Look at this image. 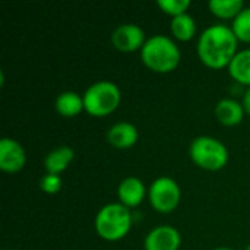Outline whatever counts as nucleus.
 <instances>
[{"label": "nucleus", "mask_w": 250, "mask_h": 250, "mask_svg": "<svg viewBox=\"0 0 250 250\" xmlns=\"http://www.w3.org/2000/svg\"><path fill=\"white\" fill-rule=\"evenodd\" d=\"M242 105H243V108H245V113L250 116V88L246 91V92H245V95H243Z\"/></svg>", "instance_id": "nucleus-21"}, {"label": "nucleus", "mask_w": 250, "mask_h": 250, "mask_svg": "<svg viewBox=\"0 0 250 250\" xmlns=\"http://www.w3.org/2000/svg\"><path fill=\"white\" fill-rule=\"evenodd\" d=\"M145 32L136 23H122L111 32L113 45L123 53H132L141 50L145 44Z\"/></svg>", "instance_id": "nucleus-7"}, {"label": "nucleus", "mask_w": 250, "mask_h": 250, "mask_svg": "<svg viewBox=\"0 0 250 250\" xmlns=\"http://www.w3.org/2000/svg\"><path fill=\"white\" fill-rule=\"evenodd\" d=\"M40 189L44 193H48V195H54V193L60 192V189H62V179H60V176L45 173L41 177V180H40Z\"/></svg>", "instance_id": "nucleus-20"}, {"label": "nucleus", "mask_w": 250, "mask_h": 250, "mask_svg": "<svg viewBox=\"0 0 250 250\" xmlns=\"http://www.w3.org/2000/svg\"><path fill=\"white\" fill-rule=\"evenodd\" d=\"M157 4L163 12H166L171 18L188 13V9L190 7L189 0H158Z\"/></svg>", "instance_id": "nucleus-19"}, {"label": "nucleus", "mask_w": 250, "mask_h": 250, "mask_svg": "<svg viewBox=\"0 0 250 250\" xmlns=\"http://www.w3.org/2000/svg\"><path fill=\"white\" fill-rule=\"evenodd\" d=\"M73 158H75V152H73V149L70 146L54 148L53 151H50L45 155L44 168L50 174L60 176V173H63L69 167V164L73 161Z\"/></svg>", "instance_id": "nucleus-13"}, {"label": "nucleus", "mask_w": 250, "mask_h": 250, "mask_svg": "<svg viewBox=\"0 0 250 250\" xmlns=\"http://www.w3.org/2000/svg\"><path fill=\"white\" fill-rule=\"evenodd\" d=\"M26 164V152L23 146L10 138L0 141V168L6 173H18Z\"/></svg>", "instance_id": "nucleus-9"}, {"label": "nucleus", "mask_w": 250, "mask_h": 250, "mask_svg": "<svg viewBox=\"0 0 250 250\" xmlns=\"http://www.w3.org/2000/svg\"><path fill=\"white\" fill-rule=\"evenodd\" d=\"M231 29L237 40L250 42V7H245L231 23Z\"/></svg>", "instance_id": "nucleus-18"}, {"label": "nucleus", "mask_w": 250, "mask_h": 250, "mask_svg": "<svg viewBox=\"0 0 250 250\" xmlns=\"http://www.w3.org/2000/svg\"><path fill=\"white\" fill-rule=\"evenodd\" d=\"M95 231L107 242H117L126 237L132 229V212L120 202L104 205L95 215Z\"/></svg>", "instance_id": "nucleus-3"}, {"label": "nucleus", "mask_w": 250, "mask_h": 250, "mask_svg": "<svg viewBox=\"0 0 250 250\" xmlns=\"http://www.w3.org/2000/svg\"><path fill=\"white\" fill-rule=\"evenodd\" d=\"M190 160L201 168L217 171L227 166L229 149L227 146L212 136H198L189 146Z\"/></svg>", "instance_id": "nucleus-5"}, {"label": "nucleus", "mask_w": 250, "mask_h": 250, "mask_svg": "<svg viewBox=\"0 0 250 250\" xmlns=\"http://www.w3.org/2000/svg\"><path fill=\"white\" fill-rule=\"evenodd\" d=\"M85 111L94 117H104L111 114L120 104V88L111 81H98L86 88L83 92Z\"/></svg>", "instance_id": "nucleus-4"}, {"label": "nucleus", "mask_w": 250, "mask_h": 250, "mask_svg": "<svg viewBox=\"0 0 250 250\" xmlns=\"http://www.w3.org/2000/svg\"><path fill=\"white\" fill-rule=\"evenodd\" d=\"M171 34L180 41H189L196 35V22L189 13H183L171 18L170 22Z\"/></svg>", "instance_id": "nucleus-16"}, {"label": "nucleus", "mask_w": 250, "mask_h": 250, "mask_svg": "<svg viewBox=\"0 0 250 250\" xmlns=\"http://www.w3.org/2000/svg\"><path fill=\"white\" fill-rule=\"evenodd\" d=\"M245 250H250V245H248V246H246V249Z\"/></svg>", "instance_id": "nucleus-23"}, {"label": "nucleus", "mask_w": 250, "mask_h": 250, "mask_svg": "<svg viewBox=\"0 0 250 250\" xmlns=\"http://www.w3.org/2000/svg\"><path fill=\"white\" fill-rule=\"evenodd\" d=\"M208 7L218 18L234 19L245 9V4L242 0H211L208 3Z\"/></svg>", "instance_id": "nucleus-17"}, {"label": "nucleus", "mask_w": 250, "mask_h": 250, "mask_svg": "<svg viewBox=\"0 0 250 250\" xmlns=\"http://www.w3.org/2000/svg\"><path fill=\"white\" fill-rule=\"evenodd\" d=\"M139 139V132L135 125L129 122H119L114 123L107 130V141L110 145L119 149H126L133 146Z\"/></svg>", "instance_id": "nucleus-11"}, {"label": "nucleus", "mask_w": 250, "mask_h": 250, "mask_svg": "<svg viewBox=\"0 0 250 250\" xmlns=\"http://www.w3.org/2000/svg\"><path fill=\"white\" fill-rule=\"evenodd\" d=\"M215 116L224 126H236L245 117V108L242 103L233 98H223L215 105Z\"/></svg>", "instance_id": "nucleus-12"}, {"label": "nucleus", "mask_w": 250, "mask_h": 250, "mask_svg": "<svg viewBox=\"0 0 250 250\" xmlns=\"http://www.w3.org/2000/svg\"><path fill=\"white\" fill-rule=\"evenodd\" d=\"M212 250H233V249H230V248H215V249H212Z\"/></svg>", "instance_id": "nucleus-22"}, {"label": "nucleus", "mask_w": 250, "mask_h": 250, "mask_svg": "<svg viewBox=\"0 0 250 250\" xmlns=\"http://www.w3.org/2000/svg\"><path fill=\"white\" fill-rule=\"evenodd\" d=\"M145 195L146 189L144 182L135 176L125 177L117 188V196L120 199V204L127 208H133L142 204Z\"/></svg>", "instance_id": "nucleus-10"}, {"label": "nucleus", "mask_w": 250, "mask_h": 250, "mask_svg": "<svg viewBox=\"0 0 250 250\" xmlns=\"http://www.w3.org/2000/svg\"><path fill=\"white\" fill-rule=\"evenodd\" d=\"M54 107L56 111L63 117H75L82 110H85L83 97H81L75 91H64L56 98Z\"/></svg>", "instance_id": "nucleus-14"}, {"label": "nucleus", "mask_w": 250, "mask_h": 250, "mask_svg": "<svg viewBox=\"0 0 250 250\" xmlns=\"http://www.w3.org/2000/svg\"><path fill=\"white\" fill-rule=\"evenodd\" d=\"M239 40L231 26L215 23L205 28L198 40L196 51L201 62L211 69L229 67L237 54Z\"/></svg>", "instance_id": "nucleus-1"}, {"label": "nucleus", "mask_w": 250, "mask_h": 250, "mask_svg": "<svg viewBox=\"0 0 250 250\" xmlns=\"http://www.w3.org/2000/svg\"><path fill=\"white\" fill-rule=\"evenodd\" d=\"M141 59L152 72L170 73L179 66L182 53L179 45L170 37L157 34L145 41L141 48Z\"/></svg>", "instance_id": "nucleus-2"}, {"label": "nucleus", "mask_w": 250, "mask_h": 250, "mask_svg": "<svg viewBox=\"0 0 250 250\" xmlns=\"http://www.w3.org/2000/svg\"><path fill=\"white\" fill-rule=\"evenodd\" d=\"M229 73L236 82L250 88V48L237 51L229 64Z\"/></svg>", "instance_id": "nucleus-15"}, {"label": "nucleus", "mask_w": 250, "mask_h": 250, "mask_svg": "<svg viewBox=\"0 0 250 250\" xmlns=\"http://www.w3.org/2000/svg\"><path fill=\"white\" fill-rule=\"evenodd\" d=\"M182 236L177 229L171 226H158L152 229L144 242L145 250H179Z\"/></svg>", "instance_id": "nucleus-8"}, {"label": "nucleus", "mask_w": 250, "mask_h": 250, "mask_svg": "<svg viewBox=\"0 0 250 250\" xmlns=\"http://www.w3.org/2000/svg\"><path fill=\"white\" fill-rule=\"evenodd\" d=\"M148 199L155 211L161 214H168L179 207L182 199V190L174 179L168 176H161L151 183L148 190Z\"/></svg>", "instance_id": "nucleus-6"}]
</instances>
